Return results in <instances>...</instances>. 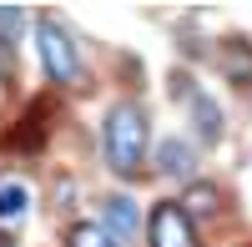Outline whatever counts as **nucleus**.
Masks as SVG:
<instances>
[{
  "mask_svg": "<svg viewBox=\"0 0 252 247\" xmlns=\"http://www.w3.org/2000/svg\"><path fill=\"white\" fill-rule=\"evenodd\" d=\"M197 126H202V136H217V131H222V121H217V106H212V101H197Z\"/></svg>",
  "mask_w": 252,
  "mask_h": 247,
  "instance_id": "1a4fd4ad",
  "label": "nucleus"
},
{
  "mask_svg": "<svg viewBox=\"0 0 252 247\" xmlns=\"http://www.w3.org/2000/svg\"><path fill=\"white\" fill-rule=\"evenodd\" d=\"M26 187L20 182H0V227H15L20 217H26Z\"/></svg>",
  "mask_w": 252,
  "mask_h": 247,
  "instance_id": "39448f33",
  "label": "nucleus"
},
{
  "mask_svg": "<svg viewBox=\"0 0 252 247\" xmlns=\"http://www.w3.org/2000/svg\"><path fill=\"white\" fill-rule=\"evenodd\" d=\"M20 20H26L20 10H0V35H15V31H20Z\"/></svg>",
  "mask_w": 252,
  "mask_h": 247,
  "instance_id": "9d476101",
  "label": "nucleus"
},
{
  "mask_svg": "<svg viewBox=\"0 0 252 247\" xmlns=\"http://www.w3.org/2000/svg\"><path fill=\"white\" fill-rule=\"evenodd\" d=\"M212 207H217L212 187H192V192H187V217H192V212H212Z\"/></svg>",
  "mask_w": 252,
  "mask_h": 247,
  "instance_id": "6e6552de",
  "label": "nucleus"
},
{
  "mask_svg": "<svg viewBox=\"0 0 252 247\" xmlns=\"http://www.w3.org/2000/svg\"><path fill=\"white\" fill-rule=\"evenodd\" d=\"M152 247H197V227L182 202H161L152 212Z\"/></svg>",
  "mask_w": 252,
  "mask_h": 247,
  "instance_id": "7ed1b4c3",
  "label": "nucleus"
},
{
  "mask_svg": "<svg viewBox=\"0 0 252 247\" xmlns=\"http://www.w3.org/2000/svg\"><path fill=\"white\" fill-rule=\"evenodd\" d=\"M71 247H116L106 227H91V222H76L71 227Z\"/></svg>",
  "mask_w": 252,
  "mask_h": 247,
  "instance_id": "0eeeda50",
  "label": "nucleus"
},
{
  "mask_svg": "<svg viewBox=\"0 0 252 247\" xmlns=\"http://www.w3.org/2000/svg\"><path fill=\"white\" fill-rule=\"evenodd\" d=\"M35 40H40V66H46L51 81L61 86H76L81 81V56H76V40L56 26V20H35Z\"/></svg>",
  "mask_w": 252,
  "mask_h": 247,
  "instance_id": "f03ea898",
  "label": "nucleus"
},
{
  "mask_svg": "<svg viewBox=\"0 0 252 247\" xmlns=\"http://www.w3.org/2000/svg\"><path fill=\"white\" fill-rule=\"evenodd\" d=\"M161 177H192V152H187V141H161Z\"/></svg>",
  "mask_w": 252,
  "mask_h": 247,
  "instance_id": "423d86ee",
  "label": "nucleus"
},
{
  "mask_svg": "<svg viewBox=\"0 0 252 247\" xmlns=\"http://www.w3.org/2000/svg\"><path fill=\"white\" fill-rule=\"evenodd\" d=\"M136 227H141L136 202L131 197H106V232H111V242H131Z\"/></svg>",
  "mask_w": 252,
  "mask_h": 247,
  "instance_id": "20e7f679",
  "label": "nucleus"
},
{
  "mask_svg": "<svg viewBox=\"0 0 252 247\" xmlns=\"http://www.w3.org/2000/svg\"><path fill=\"white\" fill-rule=\"evenodd\" d=\"M141 156H146V116H141V106H116L106 116V161H111V172L131 177L141 167Z\"/></svg>",
  "mask_w": 252,
  "mask_h": 247,
  "instance_id": "f257e3e1",
  "label": "nucleus"
}]
</instances>
